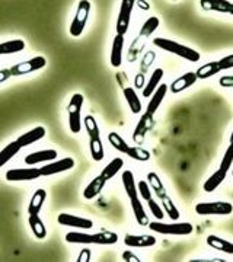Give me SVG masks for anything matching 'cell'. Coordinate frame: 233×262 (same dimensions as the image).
Wrapping results in <instances>:
<instances>
[{"instance_id": "1", "label": "cell", "mask_w": 233, "mask_h": 262, "mask_svg": "<svg viewBox=\"0 0 233 262\" xmlns=\"http://www.w3.org/2000/svg\"><path fill=\"white\" fill-rule=\"evenodd\" d=\"M66 242L80 245H114L118 242V234L114 232H99L93 234L70 232L66 234Z\"/></svg>"}, {"instance_id": "2", "label": "cell", "mask_w": 233, "mask_h": 262, "mask_svg": "<svg viewBox=\"0 0 233 262\" xmlns=\"http://www.w3.org/2000/svg\"><path fill=\"white\" fill-rule=\"evenodd\" d=\"M153 44L160 48V50L168 51L171 54H175V56L185 58L186 61L196 63V61H200V58H201L200 53L197 50H193L191 47H186L184 44L175 42V41H172L169 38H155Z\"/></svg>"}, {"instance_id": "3", "label": "cell", "mask_w": 233, "mask_h": 262, "mask_svg": "<svg viewBox=\"0 0 233 262\" xmlns=\"http://www.w3.org/2000/svg\"><path fill=\"white\" fill-rule=\"evenodd\" d=\"M149 229L152 232L169 236H188L193 233V225L185 222H174V223H163V222H152L149 223Z\"/></svg>"}, {"instance_id": "4", "label": "cell", "mask_w": 233, "mask_h": 262, "mask_svg": "<svg viewBox=\"0 0 233 262\" xmlns=\"http://www.w3.org/2000/svg\"><path fill=\"white\" fill-rule=\"evenodd\" d=\"M196 213L200 215H229L233 213V206L229 201H204L197 204Z\"/></svg>"}, {"instance_id": "5", "label": "cell", "mask_w": 233, "mask_h": 262, "mask_svg": "<svg viewBox=\"0 0 233 262\" xmlns=\"http://www.w3.org/2000/svg\"><path fill=\"white\" fill-rule=\"evenodd\" d=\"M89 12H91V2H88V0L79 2L75 19L72 20L70 29H69L70 35L73 38H77L82 35L84 27H86V22H88V18H89Z\"/></svg>"}, {"instance_id": "6", "label": "cell", "mask_w": 233, "mask_h": 262, "mask_svg": "<svg viewBox=\"0 0 233 262\" xmlns=\"http://www.w3.org/2000/svg\"><path fill=\"white\" fill-rule=\"evenodd\" d=\"M84 102L83 95L75 94L72 96L69 106H67V114H69V127L70 131L77 134L82 128V118H80V110Z\"/></svg>"}, {"instance_id": "7", "label": "cell", "mask_w": 233, "mask_h": 262, "mask_svg": "<svg viewBox=\"0 0 233 262\" xmlns=\"http://www.w3.org/2000/svg\"><path fill=\"white\" fill-rule=\"evenodd\" d=\"M47 66L46 57L38 56L31 58V60H27V61H22L19 64L10 67V75L12 76H24L28 75V73H32V72H37V70H41Z\"/></svg>"}, {"instance_id": "8", "label": "cell", "mask_w": 233, "mask_h": 262, "mask_svg": "<svg viewBox=\"0 0 233 262\" xmlns=\"http://www.w3.org/2000/svg\"><path fill=\"white\" fill-rule=\"evenodd\" d=\"M134 0H122L121 8H120V13H118V19H117V35H125L130 28V19L131 12L134 8Z\"/></svg>"}, {"instance_id": "9", "label": "cell", "mask_w": 233, "mask_h": 262, "mask_svg": "<svg viewBox=\"0 0 233 262\" xmlns=\"http://www.w3.org/2000/svg\"><path fill=\"white\" fill-rule=\"evenodd\" d=\"M58 225L67 226V227H77V229H83V230H89L93 227V222L91 219H84V217H79V215L69 214V213H61L57 217Z\"/></svg>"}, {"instance_id": "10", "label": "cell", "mask_w": 233, "mask_h": 262, "mask_svg": "<svg viewBox=\"0 0 233 262\" xmlns=\"http://www.w3.org/2000/svg\"><path fill=\"white\" fill-rule=\"evenodd\" d=\"M41 169L38 168H25V169H12L6 172V179L13 182H22V181H35L41 178Z\"/></svg>"}, {"instance_id": "11", "label": "cell", "mask_w": 233, "mask_h": 262, "mask_svg": "<svg viewBox=\"0 0 233 262\" xmlns=\"http://www.w3.org/2000/svg\"><path fill=\"white\" fill-rule=\"evenodd\" d=\"M73 168H75V160L72 158H65V159L51 162L46 166H43L41 173H43V177H51V175H57V173H61V172L70 170Z\"/></svg>"}, {"instance_id": "12", "label": "cell", "mask_w": 233, "mask_h": 262, "mask_svg": "<svg viewBox=\"0 0 233 262\" xmlns=\"http://www.w3.org/2000/svg\"><path fill=\"white\" fill-rule=\"evenodd\" d=\"M124 244L129 248H150L156 245V237L149 234H125Z\"/></svg>"}, {"instance_id": "13", "label": "cell", "mask_w": 233, "mask_h": 262, "mask_svg": "<svg viewBox=\"0 0 233 262\" xmlns=\"http://www.w3.org/2000/svg\"><path fill=\"white\" fill-rule=\"evenodd\" d=\"M198 80L196 72H186L182 76H179L178 79H175L172 83H171V92L172 94H179L182 91H185L188 88H191L193 84H196Z\"/></svg>"}, {"instance_id": "14", "label": "cell", "mask_w": 233, "mask_h": 262, "mask_svg": "<svg viewBox=\"0 0 233 262\" xmlns=\"http://www.w3.org/2000/svg\"><path fill=\"white\" fill-rule=\"evenodd\" d=\"M57 150L54 149H47V150H39V151H34L28 155L25 158V163L29 166H35L38 163H44V162H50V160H54L57 158Z\"/></svg>"}, {"instance_id": "15", "label": "cell", "mask_w": 233, "mask_h": 262, "mask_svg": "<svg viewBox=\"0 0 233 262\" xmlns=\"http://www.w3.org/2000/svg\"><path fill=\"white\" fill-rule=\"evenodd\" d=\"M152 125H153V115L144 113L141 115V120H140V122L137 124V127H136V130H134L133 140L136 141V143H141V141L144 140L146 133L152 128Z\"/></svg>"}, {"instance_id": "16", "label": "cell", "mask_w": 233, "mask_h": 262, "mask_svg": "<svg viewBox=\"0 0 233 262\" xmlns=\"http://www.w3.org/2000/svg\"><path fill=\"white\" fill-rule=\"evenodd\" d=\"M46 128L39 125V127H35V128H32L31 131H27L25 134L19 136L16 141L20 144V147H27V146H31L32 143L44 139V137H46Z\"/></svg>"}, {"instance_id": "17", "label": "cell", "mask_w": 233, "mask_h": 262, "mask_svg": "<svg viewBox=\"0 0 233 262\" xmlns=\"http://www.w3.org/2000/svg\"><path fill=\"white\" fill-rule=\"evenodd\" d=\"M200 5L207 12L229 13V8H230L232 2H227V0H200Z\"/></svg>"}, {"instance_id": "18", "label": "cell", "mask_w": 233, "mask_h": 262, "mask_svg": "<svg viewBox=\"0 0 233 262\" xmlns=\"http://www.w3.org/2000/svg\"><path fill=\"white\" fill-rule=\"evenodd\" d=\"M166 92H168V84H160L156 89V92L152 95V99H150L149 105H147V111L146 113L150 114V115H153V114L156 113L158 108L160 106V103L163 102V99L166 96Z\"/></svg>"}, {"instance_id": "19", "label": "cell", "mask_w": 233, "mask_h": 262, "mask_svg": "<svg viewBox=\"0 0 233 262\" xmlns=\"http://www.w3.org/2000/svg\"><path fill=\"white\" fill-rule=\"evenodd\" d=\"M162 79H163V70H162V69H155V70H153V73H152V76H150L149 82H147V84H146V86H144V89H143V96L150 98L152 95L155 94V92H156V89L160 86Z\"/></svg>"}, {"instance_id": "20", "label": "cell", "mask_w": 233, "mask_h": 262, "mask_svg": "<svg viewBox=\"0 0 233 262\" xmlns=\"http://www.w3.org/2000/svg\"><path fill=\"white\" fill-rule=\"evenodd\" d=\"M207 244L210 245V248H213L216 251H220V252L229 253V255H233V244L226 241V239H222L216 234H210L207 236Z\"/></svg>"}, {"instance_id": "21", "label": "cell", "mask_w": 233, "mask_h": 262, "mask_svg": "<svg viewBox=\"0 0 233 262\" xmlns=\"http://www.w3.org/2000/svg\"><path fill=\"white\" fill-rule=\"evenodd\" d=\"M105 187V179L99 175V177H96V178H93L91 182H89V185L83 189V196L84 200H93L95 196H98L101 194V191Z\"/></svg>"}, {"instance_id": "22", "label": "cell", "mask_w": 233, "mask_h": 262, "mask_svg": "<svg viewBox=\"0 0 233 262\" xmlns=\"http://www.w3.org/2000/svg\"><path fill=\"white\" fill-rule=\"evenodd\" d=\"M226 175H227V172H224L223 169L219 168L213 175H210V178L205 181L204 185H203V189H204L205 192H213V191H216L217 188L223 184V181L226 179Z\"/></svg>"}, {"instance_id": "23", "label": "cell", "mask_w": 233, "mask_h": 262, "mask_svg": "<svg viewBox=\"0 0 233 262\" xmlns=\"http://www.w3.org/2000/svg\"><path fill=\"white\" fill-rule=\"evenodd\" d=\"M122 48H124V37L115 35L111 50V64L112 67H120L122 63Z\"/></svg>"}, {"instance_id": "24", "label": "cell", "mask_w": 233, "mask_h": 262, "mask_svg": "<svg viewBox=\"0 0 233 262\" xmlns=\"http://www.w3.org/2000/svg\"><path fill=\"white\" fill-rule=\"evenodd\" d=\"M122 185H124V189H125V194L129 195L130 200L139 196V189H137L134 175H133L131 170H124L122 172Z\"/></svg>"}, {"instance_id": "25", "label": "cell", "mask_w": 233, "mask_h": 262, "mask_svg": "<svg viewBox=\"0 0 233 262\" xmlns=\"http://www.w3.org/2000/svg\"><path fill=\"white\" fill-rule=\"evenodd\" d=\"M47 200V191L46 189H37L35 194L32 195L31 201H29L28 206V213L29 214H39L41 208L44 206V201Z\"/></svg>"}, {"instance_id": "26", "label": "cell", "mask_w": 233, "mask_h": 262, "mask_svg": "<svg viewBox=\"0 0 233 262\" xmlns=\"http://www.w3.org/2000/svg\"><path fill=\"white\" fill-rule=\"evenodd\" d=\"M28 223L29 227H31V230H32V233H34V236H35L37 239H44V237H46L47 227L46 225L43 223V220L39 219V215L29 214Z\"/></svg>"}, {"instance_id": "27", "label": "cell", "mask_w": 233, "mask_h": 262, "mask_svg": "<svg viewBox=\"0 0 233 262\" xmlns=\"http://www.w3.org/2000/svg\"><path fill=\"white\" fill-rule=\"evenodd\" d=\"M131 208H133V213H134V217H136V222L140 226H149V217L146 214L144 207H143L141 201L139 200V196L131 200Z\"/></svg>"}, {"instance_id": "28", "label": "cell", "mask_w": 233, "mask_h": 262, "mask_svg": "<svg viewBox=\"0 0 233 262\" xmlns=\"http://www.w3.org/2000/svg\"><path fill=\"white\" fill-rule=\"evenodd\" d=\"M122 166H124V160H122L121 158H115V159H112L111 162L103 168L101 177H102V178L105 179V182H107V181H110V179L114 178V177L121 170Z\"/></svg>"}, {"instance_id": "29", "label": "cell", "mask_w": 233, "mask_h": 262, "mask_svg": "<svg viewBox=\"0 0 233 262\" xmlns=\"http://www.w3.org/2000/svg\"><path fill=\"white\" fill-rule=\"evenodd\" d=\"M124 98L129 103V108L133 114H140L141 111V102H140L139 95L136 94V91L133 88H124Z\"/></svg>"}, {"instance_id": "30", "label": "cell", "mask_w": 233, "mask_h": 262, "mask_svg": "<svg viewBox=\"0 0 233 262\" xmlns=\"http://www.w3.org/2000/svg\"><path fill=\"white\" fill-rule=\"evenodd\" d=\"M25 50V42L24 39H12V41H5L0 44V54H15Z\"/></svg>"}, {"instance_id": "31", "label": "cell", "mask_w": 233, "mask_h": 262, "mask_svg": "<svg viewBox=\"0 0 233 262\" xmlns=\"http://www.w3.org/2000/svg\"><path fill=\"white\" fill-rule=\"evenodd\" d=\"M220 72H222V69H220L219 63L217 61H210L207 64L201 66L196 72V75L198 79H208V77H213Z\"/></svg>"}, {"instance_id": "32", "label": "cell", "mask_w": 233, "mask_h": 262, "mask_svg": "<svg viewBox=\"0 0 233 262\" xmlns=\"http://www.w3.org/2000/svg\"><path fill=\"white\" fill-rule=\"evenodd\" d=\"M20 149H22V147H20V144H19L18 141H12V143H9L5 149L2 150V153H0V165L5 166L10 159H13V158L18 155V151Z\"/></svg>"}, {"instance_id": "33", "label": "cell", "mask_w": 233, "mask_h": 262, "mask_svg": "<svg viewBox=\"0 0 233 262\" xmlns=\"http://www.w3.org/2000/svg\"><path fill=\"white\" fill-rule=\"evenodd\" d=\"M147 181H149V185L150 188L158 194V196L162 200V198H165V196H168L166 194V189L163 187V182L160 181V178L158 177V173H155V172H149L147 173Z\"/></svg>"}, {"instance_id": "34", "label": "cell", "mask_w": 233, "mask_h": 262, "mask_svg": "<svg viewBox=\"0 0 233 262\" xmlns=\"http://www.w3.org/2000/svg\"><path fill=\"white\" fill-rule=\"evenodd\" d=\"M159 24H160V20H159V18H156V16H152V18L147 19V20L143 24V27H141L139 38H141V39H147V38L158 29Z\"/></svg>"}, {"instance_id": "35", "label": "cell", "mask_w": 233, "mask_h": 262, "mask_svg": "<svg viewBox=\"0 0 233 262\" xmlns=\"http://www.w3.org/2000/svg\"><path fill=\"white\" fill-rule=\"evenodd\" d=\"M108 141L111 143V146L117 151H121V153H125V155H127V151L130 149V146L125 143V140L122 139L121 136L117 134V133H114V131L108 134Z\"/></svg>"}, {"instance_id": "36", "label": "cell", "mask_w": 233, "mask_h": 262, "mask_svg": "<svg viewBox=\"0 0 233 262\" xmlns=\"http://www.w3.org/2000/svg\"><path fill=\"white\" fill-rule=\"evenodd\" d=\"M89 149H91V156L95 162H101L103 159V144L101 139H89Z\"/></svg>"}, {"instance_id": "37", "label": "cell", "mask_w": 233, "mask_h": 262, "mask_svg": "<svg viewBox=\"0 0 233 262\" xmlns=\"http://www.w3.org/2000/svg\"><path fill=\"white\" fill-rule=\"evenodd\" d=\"M83 121L86 131L89 134V139H101V131H99V127L96 124V120L93 118L92 115H86Z\"/></svg>"}, {"instance_id": "38", "label": "cell", "mask_w": 233, "mask_h": 262, "mask_svg": "<svg viewBox=\"0 0 233 262\" xmlns=\"http://www.w3.org/2000/svg\"><path fill=\"white\" fill-rule=\"evenodd\" d=\"M127 155L130 156L131 159L134 160H139V162H147L150 159V151L149 150L143 149V147H139V146H136V147H130L129 151H127Z\"/></svg>"}, {"instance_id": "39", "label": "cell", "mask_w": 233, "mask_h": 262, "mask_svg": "<svg viewBox=\"0 0 233 262\" xmlns=\"http://www.w3.org/2000/svg\"><path fill=\"white\" fill-rule=\"evenodd\" d=\"M162 201H163V208H165V213H168L169 219L171 220H174V222H178V219H179V210L175 206V203L169 198V196H165V198H162Z\"/></svg>"}, {"instance_id": "40", "label": "cell", "mask_w": 233, "mask_h": 262, "mask_svg": "<svg viewBox=\"0 0 233 262\" xmlns=\"http://www.w3.org/2000/svg\"><path fill=\"white\" fill-rule=\"evenodd\" d=\"M233 166V144H229V147L224 151L223 159L220 163V169H223L224 172H229V169Z\"/></svg>"}, {"instance_id": "41", "label": "cell", "mask_w": 233, "mask_h": 262, "mask_svg": "<svg viewBox=\"0 0 233 262\" xmlns=\"http://www.w3.org/2000/svg\"><path fill=\"white\" fill-rule=\"evenodd\" d=\"M137 189H139V194L143 200L149 201L150 198H152V188H150L149 182H146V181H140L139 185H137Z\"/></svg>"}, {"instance_id": "42", "label": "cell", "mask_w": 233, "mask_h": 262, "mask_svg": "<svg viewBox=\"0 0 233 262\" xmlns=\"http://www.w3.org/2000/svg\"><path fill=\"white\" fill-rule=\"evenodd\" d=\"M147 204H149L150 211H152V214L155 215V219H158V220H163V217H165V213H163V210L160 208L156 201H153L152 198H150L149 201H147Z\"/></svg>"}, {"instance_id": "43", "label": "cell", "mask_w": 233, "mask_h": 262, "mask_svg": "<svg viewBox=\"0 0 233 262\" xmlns=\"http://www.w3.org/2000/svg\"><path fill=\"white\" fill-rule=\"evenodd\" d=\"M217 63H219V66H220L222 72H223V70L233 69V54L223 57V58H220V60H217Z\"/></svg>"}, {"instance_id": "44", "label": "cell", "mask_w": 233, "mask_h": 262, "mask_svg": "<svg viewBox=\"0 0 233 262\" xmlns=\"http://www.w3.org/2000/svg\"><path fill=\"white\" fill-rule=\"evenodd\" d=\"M92 259V252H91V249H82V252L79 253V256H77V262H89Z\"/></svg>"}, {"instance_id": "45", "label": "cell", "mask_w": 233, "mask_h": 262, "mask_svg": "<svg viewBox=\"0 0 233 262\" xmlns=\"http://www.w3.org/2000/svg\"><path fill=\"white\" fill-rule=\"evenodd\" d=\"M122 259L125 262H139L140 258L139 256H136L134 253H131L130 251H125V252H122Z\"/></svg>"}, {"instance_id": "46", "label": "cell", "mask_w": 233, "mask_h": 262, "mask_svg": "<svg viewBox=\"0 0 233 262\" xmlns=\"http://www.w3.org/2000/svg\"><path fill=\"white\" fill-rule=\"evenodd\" d=\"M220 84L224 88H233V76H226L220 79Z\"/></svg>"}, {"instance_id": "47", "label": "cell", "mask_w": 233, "mask_h": 262, "mask_svg": "<svg viewBox=\"0 0 233 262\" xmlns=\"http://www.w3.org/2000/svg\"><path fill=\"white\" fill-rule=\"evenodd\" d=\"M8 76H12L10 75V70H2V72H0V83H3V82L6 80Z\"/></svg>"}, {"instance_id": "48", "label": "cell", "mask_w": 233, "mask_h": 262, "mask_svg": "<svg viewBox=\"0 0 233 262\" xmlns=\"http://www.w3.org/2000/svg\"><path fill=\"white\" fill-rule=\"evenodd\" d=\"M136 3L139 5L141 9H144V10H147L150 8L149 3H147V2H144V0H141V2H136Z\"/></svg>"}, {"instance_id": "49", "label": "cell", "mask_w": 233, "mask_h": 262, "mask_svg": "<svg viewBox=\"0 0 233 262\" xmlns=\"http://www.w3.org/2000/svg\"><path fill=\"white\" fill-rule=\"evenodd\" d=\"M141 83H143V76H140V77H137V86H139V88H140V86H143V84H141Z\"/></svg>"}, {"instance_id": "50", "label": "cell", "mask_w": 233, "mask_h": 262, "mask_svg": "<svg viewBox=\"0 0 233 262\" xmlns=\"http://www.w3.org/2000/svg\"><path fill=\"white\" fill-rule=\"evenodd\" d=\"M229 13H230V15H233V3L230 5V8H229Z\"/></svg>"}, {"instance_id": "51", "label": "cell", "mask_w": 233, "mask_h": 262, "mask_svg": "<svg viewBox=\"0 0 233 262\" xmlns=\"http://www.w3.org/2000/svg\"><path fill=\"white\" fill-rule=\"evenodd\" d=\"M230 144H233V131H232V136H230Z\"/></svg>"}, {"instance_id": "52", "label": "cell", "mask_w": 233, "mask_h": 262, "mask_svg": "<svg viewBox=\"0 0 233 262\" xmlns=\"http://www.w3.org/2000/svg\"><path fill=\"white\" fill-rule=\"evenodd\" d=\"M232 173H233V170H232Z\"/></svg>"}]
</instances>
